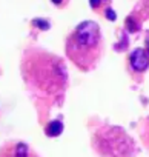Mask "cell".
I'll list each match as a JSON object with an SVG mask.
<instances>
[{"mask_svg":"<svg viewBox=\"0 0 149 157\" xmlns=\"http://www.w3.org/2000/svg\"><path fill=\"white\" fill-rule=\"evenodd\" d=\"M52 2H54V3H57V5H60V3H61V0H52Z\"/></svg>","mask_w":149,"mask_h":157,"instance_id":"8992f818","label":"cell"},{"mask_svg":"<svg viewBox=\"0 0 149 157\" xmlns=\"http://www.w3.org/2000/svg\"><path fill=\"white\" fill-rule=\"evenodd\" d=\"M0 157H39V154L25 142H8L0 148Z\"/></svg>","mask_w":149,"mask_h":157,"instance_id":"7a4b0ae2","label":"cell"},{"mask_svg":"<svg viewBox=\"0 0 149 157\" xmlns=\"http://www.w3.org/2000/svg\"><path fill=\"white\" fill-rule=\"evenodd\" d=\"M69 60L82 71H91L103 54V37L95 22H82L66 40Z\"/></svg>","mask_w":149,"mask_h":157,"instance_id":"6da1fadb","label":"cell"},{"mask_svg":"<svg viewBox=\"0 0 149 157\" xmlns=\"http://www.w3.org/2000/svg\"><path fill=\"white\" fill-rule=\"evenodd\" d=\"M129 63L134 71L144 72L149 68V54L144 49H135L129 56Z\"/></svg>","mask_w":149,"mask_h":157,"instance_id":"3957f363","label":"cell"},{"mask_svg":"<svg viewBox=\"0 0 149 157\" xmlns=\"http://www.w3.org/2000/svg\"><path fill=\"white\" fill-rule=\"evenodd\" d=\"M108 3H109V0H91V6L95 8L97 11H99V10L102 11V8H105Z\"/></svg>","mask_w":149,"mask_h":157,"instance_id":"5b68a950","label":"cell"},{"mask_svg":"<svg viewBox=\"0 0 149 157\" xmlns=\"http://www.w3.org/2000/svg\"><path fill=\"white\" fill-rule=\"evenodd\" d=\"M141 140L144 143V146L149 149V116L143 123V129H141Z\"/></svg>","mask_w":149,"mask_h":157,"instance_id":"277c9868","label":"cell"}]
</instances>
